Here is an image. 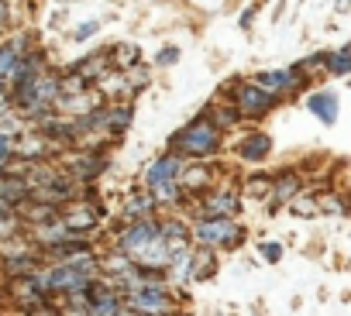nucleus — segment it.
Returning <instances> with one entry per match:
<instances>
[{"label":"nucleus","mask_w":351,"mask_h":316,"mask_svg":"<svg viewBox=\"0 0 351 316\" xmlns=\"http://www.w3.org/2000/svg\"><path fill=\"white\" fill-rule=\"evenodd\" d=\"M35 35L32 31H25V35H14L11 42H0V79H8L11 76V69L18 66V59L21 55H28L35 45Z\"/></svg>","instance_id":"16"},{"label":"nucleus","mask_w":351,"mask_h":316,"mask_svg":"<svg viewBox=\"0 0 351 316\" xmlns=\"http://www.w3.org/2000/svg\"><path fill=\"white\" fill-rule=\"evenodd\" d=\"M158 234H162V241L169 244L172 254L190 248V227H186V220H180V217H162V220H158Z\"/></svg>","instance_id":"19"},{"label":"nucleus","mask_w":351,"mask_h":316,"mask_svg":"<svg viewBox=\"0 0 351 316\" xmlns=\"http://www.w3.org/2000/svg\"><path fill=\"white\" fill-rule=\"evenodd\" d=\"M252 18H255V8H248V11L241 14V28H248V25H252Z\"/></svg>","instance_id":"38"},{"label":"nucleus","mask_w":351,"mask_h":316,"mask_svg":"<svg viewBox=\"0 0 351 316\" xmlns=\"http://www.w3.org/2000/svg\"><path fill=\"white\" fill-rule=\"evenodd\" d=\"M317 207H320V213H330V217H344V213H348V203H344V196H337V193L317 196Z\"/></svg>","instance_id":"30"},{"label":"nucleus","mask_w":351,"mask_h":316,"mask_svg":"<svg viewBox=\"0 0 351 316\" xmlns=\"http://www.w3.org/2000/svg\"><path fill=\"white\" fill-rule=\"evenodd\" d=\"M241 210V193L238 189H217V193H207L197 207V217H214V220H228Z\"/></svg>","instance_id":"10"},{"label":"nucleus","mask_w":351,"mask_h":316,"mask_svg":"<svg viewBox=\"0 0 351 316\" xmlns=\"http://www.w3.org/2000/svg\"><path fill=\"white\" fill-rule=\"evenodd\" d=\"M296 193H303V176L293 172V169H286V172H279V176L272 179L269 200H272V203H289Z\"/></svg>","instance_id":"20"},{"label":"nucleus","mask_w":351,"mask_h":316,"mask_svg":"<svg viewBox=\"0 0 351 316\" xmlns=\"http://www.w3.org/2000/svg\"><path fill=\"white\" fill-rule=\"evenodd\" d=\"M183 158L180 155H172V151H165V155H158L155 162L145 169V189L152 193V200H155V207H180L186 196H183V189H180V172H183Z\"/></svg>","instance_id":"2"},{"label":"nucleus","mask_w":351,"mask_h":316,"mask_svg":"<svg viewBox=\"0 0 351 316\" xmlns=\"http://www.w3.org/2000/svg\"><path fill=\"white\" fill-rule=\"evenodd\" d=\"M221 93H234V96H228V100H231L234 110H238L241 117H248V120H262V117H269V114L279 107V100H282V96L262 90L258 83H252V79H238V76L228 79V83L221 86Z\"/></svg>","instance_id":"4"},{"label":"nucleus","mask_w":351,"mask_h":316,"mask_svg":"<svg viewBox=\"0 0 351 316\" xmlns=\"http://www.w3.org/2000/svg\"><path fill=\"white\" fill-rule=\"evenodd\" d=\"M289 213H293V217H303V220H310V217H320L317 196H303V193H296V196L289 200Z\"/></svg>","instance_id":"29"},{"label":"nucleus","mask_w":351,"mask_h":316,"mask_svg":"<svg viewBox=\"0 0 351 316\" xmlns=\"http://www.w3.org/2000/svg\"><path fill=\"white\" fill-rule=\"evenodd\" d=\"M25 124H28V120H25V117H21V114H18V110H14L11 103H8L4 110H0V137L14 141V137H18V134L25 131Z\"/></svg>","instance_id":"26"},{"label":"nucleus","mask_w":351,"mask_h":316,"mask_svg":"<svg viewBox=\"0 0 351 316\" xmlns=\"http://www.w3.org/2000/svg\"><path fill=\"white\" fill-rule=\"evenodd\" d=\"M158 234V220L155 217H141V220H124V227H121V234H117V248L121 251H128L131 258L152 241Z\"/></svg>","instance_id":"8"},{"label":"nucleus","mask_w":351,"mask_h":316,"mask_svg":"<svg viewBox=\"0 0 351 316\" xmlns=\"http://www.w3.org/2000/svg\"><path fill=\"white\" fill-rule=\"evenodd\" d=\"M97 28H100L97 21H86V25H80V28H76V35H73V38H76V42H86V38H93V35H97Z\"/></svg>","instance_id":"35"},{"label":"nucleus","mask_w":351,"mask_h":316,"mask_svg":"<svg viewBox=\"0 0 351 316\" xmlns=\"http://www.w3.org/2000/svg\"><path fill=\"white\" fill-rule=\"evenodd\" d=\"M324 55H327V52H313V55H306V59H303L296 69H300V73L310 79V76H317V73H320V66H324Z\"/></svg>","instance_id":"32"},{"label":"nucleus","mask_w":351,"mask_h":316,"mask_svg":"<svg viewBox=\"0 0 351 316\" xmlns=\"http://www.w3.org/2000/svg\"><path fill=\"white\" fill-rule=\"evenodd\" d=\"M8 295H11V302H18L25 313H32L35 306H42L49 295L38 289V278H35V272L32 275H18V278H8Z\"/></svg>","instance_id":"12"},{"label":"nucleus","mask_w":351,"mask_h":316,"mask_svg":"<svg viewBox=\"0 0 351 316\" xmlns=\"http://www.w3.org/2000/svg\"><path fill=\"white\" fill-rule=\"evenodd\" d=\"M210 107V103H207ZM207 107L169 137V151L180 155L183 162H210V158L221 155V131L214 127V120L207 117Z\"/></svg>","instance_id":"1"},{"label":"nucleus","mask_w":351,"mask_h":316,"mask_svg":"<svg viewBox=\"0 0 351 316\" xmlns=\"http://www.w3.org/2000/svg\"><path fill=\"white\" fill-rule=\"evenodd\" d=\"M131 120H134V107H131V103H114V107H107L104 134H110V137H121V134L131 127Z\"/></svg>","instance_id":"21"},{"label":"nucleus","mask_w":351,"mask_h":316,"mask_svg":"<svg viewBox=\"0 0 351 316\" xmlns=\"http://www.w3.org/2000/svg\"><path fill=\"white\" fill-rule=\"evenodd\" d=\"M107 151H100V148H80L76 155H66L62 158V172H69L80 186H86V183H97L100 176H104V169H107Z\"/></svg>","instance_id":"6"},{"label":"nucleus","mask_w":351,"mask_h":316,"mask_svg":"<svg viewBox=\"0 0 351 316\" xmlns=\"http://www.w3.org/2000/svg\"><path fill=\"white\" fill-rule=\"evenodd\" d=\"M176 62H180V49H176V45H169V49H162V52L155 55V66H158V69H169V66H176Z\"/></svg>","instance_id":"33"},{"label":"nucleus","mask_w":351,"mask_h":316,"mask_svg":"<svg viewBox=\"0 0 351 316\" xmlns=\"http://www.w3.org/2000/svg\"><path fill=\"white\" fill-rule=\"evenodd\" d=\"M306 107H310V114L320 120V124H337V114H341V103H337V93L334 90H317V93H310L306 96Z\"/></svg>","instance_id":"17"},{"label":"nucleus","mask_w":351,"mask_h":316,"mask_svg":"<svg viewBox=\"0 0 351 316\" xmlns=\"http://www.w3.org/2000/svg\"><path fill=\"white\" fill-rule=\"evenodd\" d=\"M324 69H327L330 76H348V69H351V49L341 45L337 52H327V55H324Z\"/></svg>","instance_id":"28"},{"label":"nucleus","mask_w":351,"mask_h":316,"mask_svg":"<svg viewBox=\"0 0 351 316\" xmlns=\"http://www.w3.org/2000/svg\"><path fill=\"white\" fill-rule=\"evenodd\" d=\"M262 258H265L269 265H276V261L282 258V244H262Z\"/></svg>","instance_id":"36"},{"label":"nucleus","mask_w":351,"mask_h":316,"mask_svg":"<svg viewBox=\"0 0 351 316\" xmlns=\"http://www.w3.org/2000/svg\"><path fill=\"white\" fill-rule=\"evenodd\" d=\"M8 107V86H4V79H0V110Z\"/></svg>","instance_id":"39"},{"label":"nucleus","mask_w":351,"mask_h":316,"mask_svg":"<svg viewBox=\"0 0 351 316\" xmlns=\"http://www.w3.org/2000/svg\"><path fill=\"white\" fill-rule=\"evenodd\" d=\"M190 241L197 248H210V251H231L245 241V227H238L231 217L228 220H214V217H200L190 227Z\"/></svg>","instance_id":"5"},{"label":"nucleus","mask_w":351,"mask_h":316,"mask_svg":"<svg viewBox=\"0 0 351 316\" xmlns=\"http://www.w3.org/2000/svg\"><path fill=\"white\" fill-rule=\"evenodd\" d=\"M56 141H49V137H42L35 127H25L18 137H14V158H21V162H49V158L56 155Z\"/></svg>","instance_id":"7"},{"label":"nucleus","mask_w":351,"mask_h":316,"mask_svg":"<svg viewBox=\"0 0 351 316\" xmlns=\"http://www.w3.org/2000/svg\"><path fill=\"white\" fill-rule=\"evenodd\" d=\"M252 83H258L262 90H269V93H276V96H289V93L303 90L310 79H306L296 66H289V69H269V73H258Z\"/></svg>","instance_id":"9"},{"label":"nucleus","mask_w":351,"mask_h":316,"mask_svg":"<svg viewBox=\"0 0 351 316\" xmlns=\"http://www.w3.org/2000/svg\"><path fill=\"white\" fill-rule=\"evenodd\" d=\"M42 265V251L32 248V251H18V254H8L0 258V272H4V278H18V275H32L35 268Z\"/></svg>","instance_id":"18"},{"label":"nucleus","mask_w":351,"mask_h":316,"mask_svg":"<svg viewBox=\"0 0 351 316\" xmlns=\"http://www.w3.org/2000/svg\"><path fill=\"white\" fill-rule=\"evenodd\" d=\"M207 117L214 120L217 131H234L241 124V114L234 110V103H210L207 107Z\"/></svg>","instance_id":"24"},{"label":"nucleus","mask_w":351,"mask_h":316,"mask_svg":"<svg viewBox=\"0 0 351 316\" xmlns=\"http://www.w3.org/2000/svg\"><path fill=\"white\" fill-rule=\"evenodd\" d=\"M234 151H238V158H241V162H252V166H258V162H265V158L272 155V137H269L265 131H245V134L238 137Z\"/></svg>","instance_id":"13"},{"label":"nucleus","mask_w":351,"mask_h":316,"mask_svg":"<svg viewBox=\"0 0 351 316\" xmlns=\"http://www.w3.org/2000/svg\"><path fill=\"white\" fill-rule=\"evenodd\" d=\"M155 200H152V193L141 186V189H134L128 200H124V220H141V217H155Z\"/></svg>","instance_id":"22"},{"label":"nucleus","mask_w":351,"mask_h":316,"mask_svg":"<svg viewBox=\"0 0 351 316\" xmlns=\"http://www.w3.org/2000/svg\"><path fill=\"white\" fill-rule=\"evenodd\" d=\"M269 189H272L269 176H252L241 183V196H269Z\"/></svg>","instance_id":"31"},{"label":"nucleus","mask_w":351,"mask_h":316,"mask_svg":"<svg viewBox=\"0 0 351 316\" xmlns=\"http://www.w3.org/2000/svg\"><path fill=\"white\" fill-rule=\"evenodd\" d=\"M121 79H124V96H134V93H141L152 83V73L145 66H131V69L121 73Z\"/></svg>","instance_id":"27"},{"label":"nucleus","mask_w":351,"mask_h":316,"mask_svg":"<svg viewBox=\"0 0 351 316\" xmlns=\"http://www.w3.org/2000/svg\"><path fill=\"white\" fill-rule=\"evenodd\" d=\"M217 272V258L210 248H200L197 254L190 251V282H207Z\"/></svg>","instance_id":"23"},{"label":"nucleus","mask_w":351,"mask_h":316,"mask_svg":"<svg viewBox=\"0 0 351 316\" xmlns=\"http://www.w3.org/2000/svg\"><path fill=\"white\" fill-rule=\"evenodd\" d=\"M124 306L134 316H176L180 313V299L172 295V285L165 278H148L141 289L124 295Z\"/></svg>","instance_id":"3"},{"label":"nucleus","mask_w":351,"mask_h":316,"mask_svg":"<svg viewBox=\"0 0 351 316\" xmlns=\"http://www.w3.org/2000/svg\"><path fill=\"white\" fill-rule=\"evenodd\" d=\"M11 25V11H8V0H0V31H8Z\"/></svg>","instance_id":"37"},{"label":"nucleus","mask_w":351,"mask_h":316,"mask_svg":"<svg viewBox=\"0 0 351 316\" xmlns=\"http://www.w3.org/2000/svg\"><path fill=\"white\" fill-rule=\"evenodd\" d=\"M214 186V169L210 162H186L183 172H180V189L183 196H197V193H207Z\"/></svg>","instance_id":"15"},{"label":"nucleus","mask_w":351,"mask_h":316,"mask_svg":"<svg viewBox=\"0 0 351 316\" xmlns=\"http://www.w3.org/2000/svg\"><path fill=\"white\" fill-rule=\"evenodd\" d=\"M28 316H62V309H59L52 299H45V302H42V306H35Z\"/></svg>","instance_id":"34"},{"label":"nucleus","mask_w":351,"mask_h":316,"mask_svg":"<svg viewBox=\"0 0 351 316\" xmlns=\"http://www.w3.org/2000/svg\"><path fill=\"white\" fill-rule=\"evenodd\" d=\"M69 69H73V73H76V76H80L86 86H97L100 79H107V76L114 73V69H110V55H107L104 49H97V52L83 55V59H80V62H73Z\"/></svg>","instance_id":"14"},{"label":"nucleus","mask_w":351,"mask_h":316,"mask_svg":"<svg viewBox=\"0 0 351 316\" xmlns=\"http://www.w3.org/2000/svg\"><path fill=\"white\" fill-rule=\"evenodd\" d=\"M59 220L73 231V234H93L97 224H100V213L90 210V203H80V200H69L59 207Z\"/></svg>","instance_id":"11"},{"label":"nucleus","mask_w":351,"mask_h":316,"mask_svg":"<svg viewBox=\"0 0 351 316\" xmlns=\"http://www.w3.org/2000/svg\"><path fill=\"white\" fill-rule=\"evenodd\" d=\"M107 55H110V69L114 73H124V69H131V66H138V45H131V42H121V45H114V49H107Z\"/></svg>","instance_id":"25"}]
</instances>
